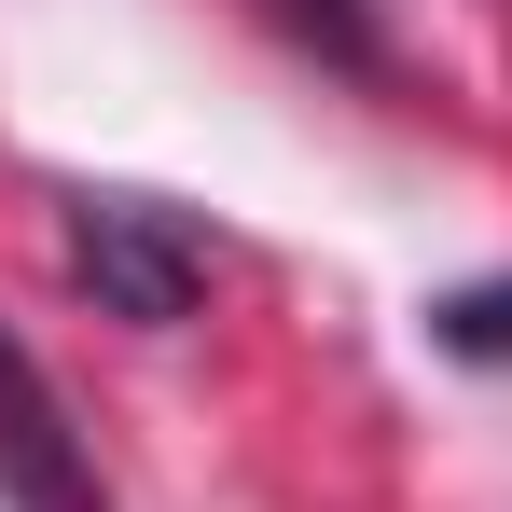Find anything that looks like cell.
<instances>
[{"label":"cell","instance_id":"cell-2","mask_svg":"<svg viewBox=\"0 0 512 512\" xmlns=\"http://www.w3.org/2000/svg\"><path fill=\"white\" fill-rule=\"evenodd\" d=\"M0 512H111L70 388L42 374V346L14 333V319H0Z\"/></svg>","mask_w":512,"mask_h":512},{"label":"cell","instance_id":"cell-3","mask_svg":"<svg viewBox=\"0 0 512 512\" xmlns=\"http://www.w3.org/2000/svg\"><path fill=\"white\" fill-rule=\"evenodd\" d=\"M250 14H277L305 56H333V70H360V84L388 70V28H374V0H250Z\"/></svg>","mask_w":512,"mask_h":512},{"label":"cell","instance_id":"cell-1","mask_svg":"<svg viewBox=\"0 0 512 512\" xmlns=\"http://www.w3.org/2000/svg\"><path fill=\"white\" fill-rule=\"evenodd\" d=\"M56 250H70V291L125 333H180L208 305V222L139 194V180H70L56 194Z\"/></svg>","mask_w":512,"mask_h":512},{"label":"cell","instance_id":"cell-4","mask_svg":"<svg viewBox=\"0 0 512 512\" xmlns=\"http://www.w3.org/2000/svg\"><path fill=\"white\" fill-rule=\"evenodd\" d=\"M429 346H443V360H485V374H512V277L443 291V305H429Z\"/></svg>","mask_w":512,"mask_h":512}]
</instances>
